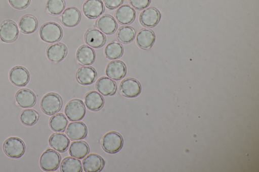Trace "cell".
Instances as JSON below:
<instances>
[{"instance_id":"25","label":"cell","mask_w":259,"mask_h":172,"mask_svg":"<svg viewBox=\"0 0 259 172\" xmlns=\"http://www.w3.org/2000/svg\"><path fill=\"white\" fill-rule=\"evenodd\" d=\"M84 99L87 107L92 111L100 110L104 104L103 97L95 91L88 92L85 94Z\"/></svg>"},{"instance_id":"10","label":"cell","mask_w":259,"mask_h":172,"mask_svg":"<svg viewBox=\"0 0 259 172\" xmlns=\"http://www.w3.org/2000/svg\"><path fill=\"white\" fill-rule=\"evenodd\" d=\"M105 11V7L101 0H87L83 4L82 11L89 19L99 17Z\"/></svg>"},{"instance_id":"8","label":"cell","mask_w":259,"mask_h":172,"mask_svg":"<svg viewBox=\"0 0 259 172\" xmlns=\"http://www.w3.org/2000/svg\"><path fill=\"white\" fill-rule=\"evenodd\" d=\"M140 82L136 79L127 78L123 79L119 85V91L124 96L128 98L137 97L141 92Z\"/></svg>"},{"instance_id":"20","label":"cell","mask_w":259,"mask_h":172,"mask_svg":"<svg viewBox=\"0 0 259 172\" xmlns=\"http://www.w3.org/2000/svg\"><path fill=\"white\" fill-rule=\"evenodd\" d=\"M97 77L96 70L91 66H82L76 73L77 81L82 85H89L93 83Z\"/></svg>"},{"instance_id":"33","label":"cell","mask_w":259,"mask_h":172,"mask_svg":"<svg viewBox=\"0 0 259 172\" xmlns=\"http://www.w3.org/2000/svg\"><path fill=\"white\" fill-rule=\"evenodd\" d=\"M39 114L33 109H25L23 110L20 115V120L24 125L32 126L38 121Z\"/></svg>"},{"instance_id":"14","label":"cell","mask_w":259,"mask_h":172,"mask_svg":"<svg viewBox=\"0 0 259 172\" xmlns=\"http://www.w3.org/2000/svg\"><path fill=\"white\" fill-rule=\"evenodd\" d=\"M95 27L103 33L111 35L115 32L118 25L114 18L110 15L104 14L95 22Z\"/></svg>"},{"instance_id":"22","label":"cell","mask_w":259,"mask_h":172,"mask_svg":"<svg viewBox=\"0 0 259 172\" xmlns=\"http://www.w3.org/2000/svg\"><path fill=\"white\" fill-rule=\"evenodd\" d=\"M76 59L81 65H91L96 60V53L94 49L91 47L87 45H82L77 50Z\"/></svg>"},{"instance_id":"7","label":"cell","mask_w":259,"mask_h":172,"mask_svg":"<svg viewBox=\"0 0 259 172\" xmlns=\"http://www.w3.org/2000/svg\"><path fill=\"white\" fill-rule=\"evenodd\" d=\"M19 32L16 23L12 20H5L0 25V39L4 42L14 41L18 38Z\"/></svg>"},{"instance_id":"12","label":"cell","mask_w":259,"mask_h":172,"mask_svg":"<svg viewBox=\"0 0 259 172\" xmlns=\"http://www.w3.org/2000/svg\"><path fill=\"white\" fill-rule=\"evenodd\" d=\"M84 39L88 45L95 48H99L105 44L106 36L98 29L89 28L84 34Z\"/></svg>"},{"instance_id":"16","label":"cell","mask_w":259,"mask_h":172,"mask_svg":"<svg viewBox=\"0 0 259 172\" xmlns=\"http://www.w3.org/2000/svg\"><path fill=\"white\" fill-rule=\"evenodd\" d=\"M68 49L63 43L58 42L50 45L46 50L48 59L54 63L62 61L67 55Z\"/></svg>"},{"instance_id":"4","label":"cell","mask_w":259,"mask_h":172,"mask_svg":"<svg viewBox=\"0 0 259 172\" xmlns=\"http://www.w3.org/2000/svg\"><path fill=\"white\" fill-rule=\"evenodd\" d=\"M5 153L12 158L21 157L25 151V144L22 140L16 137L7 139L3 145Z\"/></svg>"},{"instance_id":"15","label":"cell","mask_w":259,"mask_h":172,"mask_svg":"<svg viewBox=\"0 0 259 172\" xmlns=\"http://www.w3.org/2000/svg\"><path fill=\"white\" fill-rule=\"evenodd\" d=\"M81 13L78 9L73 7L66 8L60 16L61 23L67 27L77 25L81 20Z\"/></svg>"},{"instance_id":"30","label":"cell","mask_w":259,"mask_h":172,"mask_svg":"<svg viewBox=\"0 0 259 172\" xmlns=\"http://www.w3.org/2000/svg\"><path fill=\"white\" fill-rule=\"evenodd\" d=\"M124 49L122 45L118 42L113 41L109 43L105 47V56L111 60L120 58L123 54Z\"/></svg>"},{"instance_id":"32","label":"cell","mask_w":259,"mask_h":172,"mask_svg":"<svg viewBox=\"0 0 259 172\" xmlns=\"http://www.w3.org/2000/svg\"><path fill=\"white\" fill-rule=\"evenodd\" d=\"M135 35L136 32L135 29L130 26L120 27L116 33L117 40L123 44L131 43L134 39Z\"/></svg>"},{"instance_id":"28","label":"cell","mask_w":259,"mask_h":172,"mask_svg":"<svg viewBox=\"0 0 259 172\" xmlns=\"http://www.w3.org/2000/svg\"><path fill=\"white\" fill-rule=\"evenodd\" d=\"M70 155L78 159H82L89 153L88 144L84 141H73L69 148Z\"/></svg>"},{"instance_id":"35","label":"cell","mask_w":259,"mask_h":172,"mask_svg":"<svg viewBox=\"0 0 259 172\" xmlns=\"http://www.w3.org/2000/svg\"><path fill=\"white\" fill-rule=\"evenodd\" d=\"M130 4L137 10H143L149 6L151 0H128Z\"/></svg>"},{"instance_id":"24","label":"cell","mask_w":259,"mask_h":172,"mask_svg":"<svg viewBox=\"0 0 259 172\" xmlns=\"http://www.w3.org/2000/svg\"><path fill=\"white\" fill-rule=\"evenodd\" d=\"M155 40L154 32L147 29H142L137 33L136 42L140 48L148 49L153 45Z\"/></svg>"},{"instance_id":"36","label":"cell","mask_w":259,"mask_h":172,"mask_svg":"<svg viewBox=\"0 0 259 172\" xmlns=\"http://www.w3.org/2000/svg\"><path fill=\"white\" fill-rule=\"evenodd\" d=\"M31 0H9L10 5L18 10L24 9L30 4Z\"/></svg>"},{"instance_id":"1","label":"cell","mask_w":259,"mask_h":172,"mask_svg":"<svg viewBox=\"0 0 259 172\" xmlns=\"http://www.w3.org/2000/svg\"><path fill=\"white\" fill-rule=\"evenodd\" d=\"M40 38L48 43L60 41L63 36L61 27L57 23L48 22L44 24L39 29Z\"/></svg>"},{"instance_id":"31","label":"cell","mask_w":259,"mask_h":172,"mask_svg":"<svg viewBox=\"0 0 259 172\" xmlns=\"http://www.w3.org/2000/svg\"><path fill=\"white\" fill-rule=\"evenodd\" d=\"M68 123V122L64 114L58 113L50 118L49 126L53 131L64 132Z\"/></svg>"},{"instance_id":"18","label":"cell","mask_w":259,"mask_h":172,"mask_svg":"<svg viewBox=\"0 0 259 172\" xmlns=\"http://www.w3.org/2000/svg\"><path fill=\"white\" fill-rule=\"evenodd\" d=\"M104 165L103 158L95 153L90 154L82 161L83 169L87 172L100 171L103 168Z\"/></svg>"},{"instance_id":"21","label":"cell","mask_w":259,"mask_h":172,"mask_svg":"<svg viewBox=\"0 0 259 172\" xmlns=\"http://www.w3.org/2000/svg\"><path fill=\"white\" fill-rule=\"evenodd\" d=\"M67 136L72 140H79L86 137L88 130L85 125L81 122L70 123L66 129Z\"/></svg>"},{"instance_id":"17","label":"cell","mask_w":259,"mask_h":172,"mask_svg":"<svg viewBox=\"0 0 259 172\" xmlns=\"http://www.w3.org/2000/svg\"><path fill=\"white\" fill-rule=\"evenodd\" d=\"M15 99L17 104L22 108L32 107L36 101L33 92L27 88L19 90L15 95Z\"/></svg>"},{"instance_id":"26","label":"cell","mask_w":259,"mask_h":172,"mask_svg":"<svg viewBox=\"0 0 259 172\" xmlns=\"http://www.w3.org/2000/svg\"><path fill=\"white\" fill-rule=\"evenodd\" d=\"M50 146L59 152L67 150L70 144V140L63 133H55L52 134L49 139Z\"/></svg>"},{"instance_id":"2","label":"cell","mask_w":259,"mask_h":172,"mask_svg":"<svg viewBox=\"0 0 259 172\" xmlns=\"http://www.w3.org/2000/svg\"><path fill=\"white\" fill-rule=\"evenodd\" d=\"M40 106L42 111L45 114L52 116L57 113L62 108V99L61 97L55 92H50L42 98Z\"/></svg>"},{"instance_id":"23","label":"cell","mask_w":259,"mask_h":172,"mask_svg":"<svg viewBox=\"0 0 259 172\" xmlns=\"http://www.w3.org/2000/svg\"><path fill=\"white\" fill-rule=\"evenodd\" d=\"M96 88L102 95L107 96L115 93L117 85L114 81L107 77L103 76L97 81Z\"/></svg>"},{"instance_id":"34","label":"cell","mask_w":259,"mask_h":172,"mask_svg":"<svg viewBox=\"0 0 259 172\" xmlns=\"http://www.w3.org/2000/svg\"><path fill=\"white\" fill-rule=\"evenodd\" d=\"M47 12L53 16L60 15L65 8L64 0H48L46 3Z\"/></svg>"},{"instance_id":"6","label":"cell","mask_w":259,"mask_h":172,"mask_svg":"<svg viewBox=\"0 0 259 172\" xmlns=\"http://www.w3.org/2000/svg\"><path fill=\"white\" fill-rule=\"evenodd\" d=\"M64 113L70 121H80L85 116V107L82 100L72 99L66 105Z\"/></svg>"},{"instance_id":"37","label":"cell","mask_w":259,"mask_h":172,"mask_svg":"<svg viewBox=\"0 0 259 172\" xmlns=\"http://www.w3.org/2000/svg\"><path fill=\"white\" fill-rule=\"evenodd\" d=\"M124 0H103L105 6L110 10L117 8L121 5Z\"/></svg>"},{"instance_id":"29","label":"cell","mask_w":259,"mask_h":172,"mask_svg":"<svg viewBox=\"0 0 259 172\" xmlns=\"http://www.w3.org/2000/svg\"><path fill=\"white\" fill-rule=\"evenodd\" d=\"M60 169L62 172H81L82 171L81 161L75 157L70 156L63 159Z\"/></svg>"},{"instance_id":"27","label":"cell","mask_w":259,"mask_h":172,"mask_svg":"<svg viewBox=\"0 0 259 172\" xmlns=\"http://www.w3.org/2000/svg\"><path fill=\"white\" fill-rule=\"evenodd\" d=\"M18 25L22 32L25 34H31L37 28L38 22L34 16L27 14L20 19Z\"/></svg>"},{"instance_id":"9","label":"cell","mask_w":259,"mask_h":172,"mask_svg":"<svg viewBox=\"0 0 259 172\" xmlns=\"http://www.w3.org/2000/svg\"><path fill=\"white\" fill-rule=\"evenodd\" d=\"M160 18L161 14L159 11L155 8L149 7L140 13L139 21L142 26L151 28L159 23Z\"/></svg>"},{"instance_id":"19","label":"cell","mask_w":259,"mask_h":172,"mask_svg":"<svg viewBox=\"0 0 259 172\" xmlns=\"http://www.w3.org/2000/svg\"><path fill=\"white\" fill-rule=\"evenodd\" d=\"M114 16L116 20L122 25H128L134 22L136 18L135 10L128 5L119 7L115 11Z\"/></svg>"},{"instance_id":"13","label":"cell","mask_w":259,"mask_h":172,"mask_svg":"<svg viewBox=\"0 0 259 172\" xmlns=\"http://www.w3.org/2000/svg\"><path fill=\"white\" fill-rule=\"evenodd\" d=\"M126 71L125 64L120 60L110 62L107 65L105 70L106 75L116 81L122 79L125 76Z\"/></svg>"},{"instance_id":"3","label":"cell","mask_w":259,"mask_h":172,"mask_svg":"<svg viewBox=\"0 0 259 172\" xmlns=\"http://www.w3.org/2000/svg\"><path fill=\"white\" fill-rule=\"evenodd\" d=\"M101 144L105 152L110 154H114L122 148L123 140L119 133L111 131L104 135L102 138Z\"/></svg>"},{"instance_id":"5","label":"cell","mask_w":259,"mask_h":172,"mask_svg":"<svg viewBox=\"0 0 259 172\" xmlns=\"http://www.w3.org/2000/svg\"><path fill=\"white\" fill-rule=\"evenodd\" d=\"M61 157L56 151L48 149L44 152L39 158V165L46 171H52L57 169L60 165Z\"/></svg>"},{"instance_id":"11","label":"cell","mask_w":259,"mask_h":172,"mask_svg":"<svg viewBox=\"0 0 259 172\" xmlns=\"http://www.w3.org/2000/svg\"><path fill=\"white\" fill-rule=\"evenodd\" d=\"M9 79L15 85L22 87L27 85L30 80L28 71L24 67L17 66L13 67L10 71Z\"/></svg>"}]
</instances>
